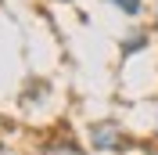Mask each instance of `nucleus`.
<instances>
[{
	"instance_id": "nucleus-3",
	"label": "nucleus",
	"mask_w": 158,
	"mask_h": 155,
	"mask_svg": "<svg viewBox=\"0 0 158 155\" xmlns=\"http://www.w3.org/2000/svg\"><path fill=\"white\" fill-rule=\"evenodd\" d=\"M104 4H111L115 11H122V15H129V18H137L140 11H144V4H140V0H104Z\"/></svg>"
},
{
	"instance_id": "nucleus-2",
	"label": "nucleus",
	"mask_w": 158,
	"mask_h": 155,
	"mask_svg": "<svg viewBox=\"0 0 158 155\" xmlns=\"http://www.w3.org/2000/svg\"><path fill=\"white\" fill-rule=\"evenodd\" d=\"M40 155H86V152H83L76 141H69V137H65V141H54V144H47Z\"/></svg>"
},
{
	"instance_id": "nucleus-4",
	"label": "nucleus",
	"mask_w": 158,
	"mask_h": 155,
	"mask_svg": "<svg viewBox=\"0 0 158 155\" xmlns=\"http://www.w3.org/2000/svg\"><path fill=\"white\" fill-rule=\"evenodd\" d=\"M144 43H148V33H144V29H133V36L122 43V54H133V51H140Z\"/></svg>"
},
{
	"instance_id": "nucleus-6",
	"label": "nucleus",
	"mask_w": 158,
	"mask_h": 155,
	"mask_svg": "<svg viewBox=\"0 0 158 155\" xmlns=\"http://www.w3.org/2000/svg\"><path fill=\"white\" fill-rule=\"evenodd\" d=\"M61 4H65V0H61Z\"/></svg>"
},
{
	"instance_id": "nucleus-1",
	"label": "nucleus",
	"mask_w": 158,
	"mask_h": 155,
	"mask_svg": "<svg viewBox=\"0 0 158 155\" xmlns=\"http://www.w3.org/2000/svg\"><path fill=\"white\" fill-rule=\"evenodd\" d=\"M90 144L97 148V152H126V148H129V137H126V130H122L118 123L101 119V123L90 126Z\"/></svg>"
},
{
	"instance_id": "nucleus-5",
	"label": "nucleus",
	"mask_w": 158,
	"mask_h": 155,
	"mask_svg": "<svg viewBox=\"0 0 158 155\" xmlns=\"http://www.w3.org/2000/svg\"><path fill=\"white\" fill-rule=\"evenodd\" d=\"M155 33H158V11H155Z\"/></svg>"
}]
</instances>
